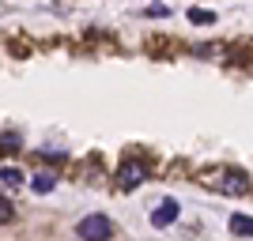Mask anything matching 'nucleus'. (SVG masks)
Here are the masks:
<instances>
[{
  "label": "nucleus",
  "instance_id": "obj_1",
  "mask_svg": "<svg viewBox=\"0 0 253 241\" xmlns=\"http://www.w3.org/2000/svg\"><path fill=\"white\" fill-rule=\"evenodd\" d=\"M201 185L211 192H223V196H246L250 192V177L234 166H211L201 173Z\"/></svg>",
  "mask_w": 253,
  "mask_h": 241
},
{
  "label": "nucleus",
  "instance_id": "obj_2",
  "mask_svg": "<svg viewBox=\"0 0 253 241\" xmlns=\"http://www.w3.org/2000/svg\"><path fill=\"white\" fill-rule=\"evenodd\" d=\"M76 234H80L84 241H110L114 226H110V219H106V215H87V219H80Z\"/></svg>",
  "mask_w": 253,
  "mask_h": 241
},
{
  "label": "nucleus",
  "instance_id": "obj_3",
  "mask_svg": "<svg viewBox=\"0 0 253 241\" xmlns=\"http://www.w3.org/2000/svg\"><path fill=\"white\" fill-rule=\"evenodd\" d=\"M140 181H148V166H144V162H136V158H125V162L117 166V185H121L125 192H132Z\"/></svg>",
  "mask_w": 253,
  "mask_h": 241
},
{
  "label": "nucleus",
  "instance_id": "obj_4",
  "mask_svg": "<svg viewBox=\"0 0 253 241\" xmlns=\"http://www.w3.org/2000/svg\"><path fill=\"white\" fill-rule=\"evenodd\" d=\"M178 200H163V204H159L155 207V215H151V226H159V230H163V226H170V222L178 219Z\"/></svg>",
  "mask_w": 253,
  "mask_h": 241
},
{
  "label": "nucleus",
  "instance_id": "obj_5",
  "mask_svg": "<svg viewBox=\"0 0 253 241\" xmlns=\"http://www.w3.org/2000/svg\"><path fill=\"white\" fill-rule=\"evenodd\" d=\"M231 234H238V238H253V219L250 215H231Z\"/></svg>",
  "mask_w": 253,
  "mask_h": 241
},
{
  "label": "nucleus",
  "instance_id": "obj_6",
  "mask_svg": "<svg viewBox=\"0 0 253 241\" xmlns=\"http://www.w3.org/2000/svg\"><path fill=\"white\" fill-rule=\"evenodd\" d=\"M189 23H197V27H204V23H215V11H204V8H193V11H189Z\"/></svg>",
  "mask_w": 253,
  "mask_h": 241
},
{
  "label": "nucleus",
  "instance_id": "obj_7",
  "mask_svg": "<svg viewBox=\"0 0 253 241\" xmlns=\"http://www.w3.org/2000/svg\"><path fill=\"white\" fill-rule=\"evenodd\" d=\"M0 181H4V185H23V173L11 170V166H0Z\"/></svg>",
  "mask_w": 253,
  "mask_h": 241
},
{
  "label": "nucleus",
  "instance_id": "obj_8",
  "mask_svg": "<svg viewBox=\"0 0 253 241\" xmlns=\"http://www.w3.org/2000/svg\"><path fill=\"white\" fill-rule=\"evenodd\" d=\"M11 219H15V207H11L8 196H0V226H4V222H11Z\"/></svg>",
  "mask_w": 253,
  "mask_h": 241
},
{
  "label": "nucleus",
  "instance_id": "obj_9",
  "mask_svg": "<svg viewBox=\"0 0 253 241\" xmlns=\"http://www.w3.org/2000/svg\"><path fill=\"white\" fill-rule=\"evenodd\" d=\"M53 185H57V181H53L49 173H42V177H34V192H53Z\"/></svg>",
  "mask_w": 253,
  "mask_h": 241
}]
</instances>
